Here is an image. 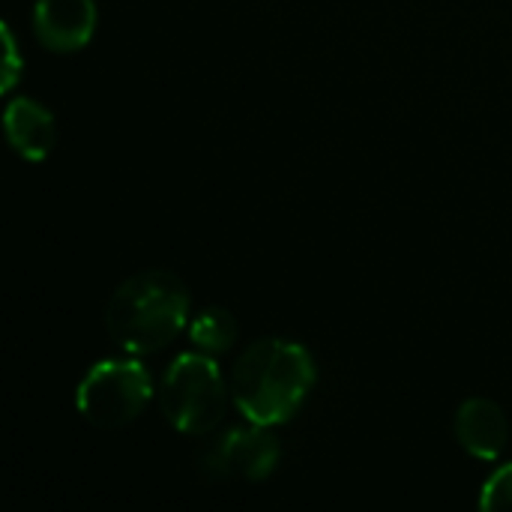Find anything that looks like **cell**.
<instances>
[{"mask_svg": "<svg viewBox=\"0 0 512 512\" xmlns=\"http://www.w3.org/2000/svg\"><path fill=\"white\" fill-rule=\"evenodd\" d=\"M231 402L255 426H282L315 387V360L288 339L252 342L231 369Z\"/></svg>", "mask_w": 512, "mask_h": 512, "instance_id": "obj_1", "label": "cell"}, {"mask_svg": "<svg viewBox=\"0 0 512 512\" xmlns=\"http://www.w3.org/2000/svg\"><path fill=\"white\" fill-rule=\"evenodd\" d=\"M3 33V81H0V93H9L15 84H18V75H21V54H18V45H15V33L9 24L0 27Z\"/></svg>", "mask_w": 512, "mask_h": 512, "instance_id": "obj_11", "label": "cell"}, {"mask_svg": "<svg viewBox=\"0 0 512 512\" xmlns=\"http://www.w3.org/2000/svg\"><path fill=\"white\" fill-rule=\"evenodd\" d=\"M189 333V342L204 351V354H225L234 348L237 336H240V327H237V318L222 309V306H213V309H204L201 315H195L186 327Z\"/></svg>", "mask_w": 512, "mask_h": 512, "instance_id": "obj_9", "label": "cell"}, {"mask_svg": "<svg viewBox=\"0 0 512 512\" xmlns=\"http://www.w3.org/2000/svg\"><path fill=\"white\" fill-rule=\"evenodd\" d=\"M189 306V288L174 273L144 270L111 294L105 327L120 351L147 357L168 348L189 327Z\"/></svg>", "mask_w": 512, "mask_h": 512, "instance_id": "obj_2", "label": "cell"}, {"mask_svg": "<svg viewBox=\"0 0 512 512\" xmlns=\"http://www.w3.org/2000/svg\"><path fill=\"white\" fill-rule=\"evenodd\" d=\"M480 510L483 512H501V510H512V462L498 468L483 492H480Z\"/></svg>", "mask_w": 512, "mask_h": 512, "instance_id": "obj_10", "label": "cell"}, {"mask_svg": "<svg viewBox=\"0 0 512 512\" xmlns=\"http://www.w3.org/2000/svg\"><path fill=\"white\" fill-rule=\"evenodd\" d=\"M279 456H282V447L270 435V429L249 423L246 429H231L216 444L207 465L213 468L216 477L243 480V483H261L276 471Z\"/></svg>", "mask_w": 512, "mask_h": 512, "instance_id": "obj_5", "label": "cell"}, {"mask_svg": "<svg viewBox=\"0 0 512 512\" xmlns=\"http://www.w3.org/2000/svg\"><path fill=\"white\" fill-rule=\"evenodd\" d=\"M33 33L54 54L81 51L96 33V0H36Z\"/></svg>", "mask_w": 512, "mask_h": 512, "instance_id": "obj_6", "label": "cell"}, {"mask_svg": "<svg viewBox=\"0 0 512 512\" xmlns=\"http://www.w3.org/2000/svg\"><path fill=\"white\" fill-rule=\"evenodd\" d=\"M150 396L153 378L138 360H102L81 378L75 405L84 423L111 432L135 423Z\"/></svg>", "mask_w": 512, "mask_h": 512, "instance_id": "obj_4", "label": "cell"}, {"mask_svg": "<svg viewBox=\"0 0 512 512\" xmlns=\"http://www.w3.org/2000/svg\"><path fill=\"white\" fill-rule=\"evenodd\" d=\"M453 429H456L459 447L471 459H480V462L501 459L507 444H510V423H507L504 408L492 399H483V396L465 399L459 405Z\"/></svg>", "mask_w": 512, "mask_h": 512, "instance_id": "obj_7", "label": "cell"}, {"mask_svg": "<svg viewBox=\"0 0 512 512\" xmlns=\"http://www.w3.org/2000/svg\"><path fill=\"white\" fill-rule=\"evenodd\" d=\"M231 387L210 354H180L159 387V405L165 420L180 435H210L228 411Z\"/></svg>", "mask_w": 512, "mask_h": 512, "instance_id": "obj_3", "label": "cell"}, {"mask_svg": "<svg viewBox=\"0 0 512 512\" xmlns=\"http://www.w3.org/2000/svg\"><path fill=\"white\" fill-rule=\"evenodd\" d=\"M3 126L12 150L27 162H45L57 141L54 114L30 96H15L3 111Z\"/></svg>", "mask_w": 512, "mask_h": 512, "instance_id": "obj_8", "label": "cell"}]
</instances>
